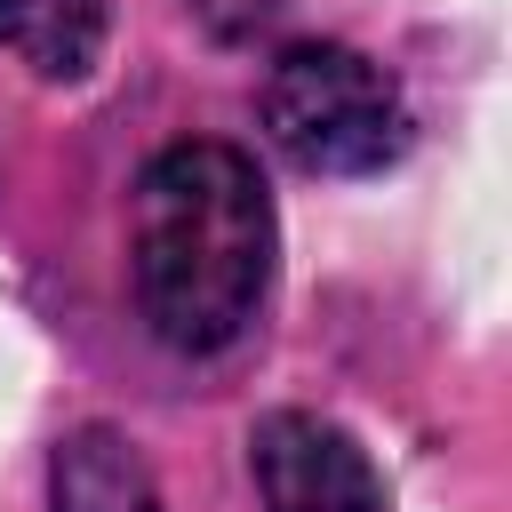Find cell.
<instances>
[{
  "instance_id": "cell-1",
  "label": "cell",
  "mask_w": 512,
  "mask_h": 512,
  "mask_svg": "<svg viewBox=\"0 0 512 512\" xmlns=\"http://www.w3.org/2000/svg\"><path fill=\"white\" fill-rule=\"evenodd\" d=\"M272 192L240 144H168L136 176L128 272L168 352H224L272 288Z\"/></svg>"
},
{
  "instance_id": "cell-2",
  "label": "cell",
  "mask_w": 512,
  "mask_h": 512,
  "mask_svg": "<svg viewBox=\"0 0 512 512\" xmlns=\"http://www.w3.org/2000/svg\"><path fill=\"white\" fill-rule=\"evenodd\" d=\"M264 136L304 176H376L408 152V104L376 56L344 40H296L264 72Z\"/></svg>"
},
{
  "instance_id": "cell-5",
  "label": "cell",
  "mask_w": 512,
  "mask_h": 512,
  "mask_svg": "<svg viewBox=\"0 0 512 512\" xmlns=\"http://www.w3.org/2000/svg\"><path fill=\"white\" fill-rule=\"evenodd\" d=\"M0 48L40 80H80L104 48V0H0Z\"/></svg>"
},
{
  "instance_id": "cell-3",
  "label": "cell",
  "mask_w": 512,
  "mask_h": 512,
  "mask_svg": "<svg viewBox=\"0 0 512 512\" xmlns=\"http://www.w3.org/2000/svg\"><path fill=\"white\" fill-rule=\"evenodd\" d=\"M248 464L264 512H384V480L368 448L312 408H272L248 432Z\"/></svg>"
},
{
  "instance_id": "cell-6",
  "label": "cell",
  "mask_w": 512,
  "mask_h": 512,
  "mask_svg": "<svg viewBox=\"0 0 512 512\" xmlns=\"http://www.w3.org/2000/svg\"><path fill=\"white\" fill-rule=\"evenodd\" d=\"M216 40H248V32H264L272 16H280V0H184Z\"/></svg>"
},
{
  "instance_id": "cell-4",
  "label": "cell",
  "mask_w": 512,
  "mask_h": 512,
  "mask_svg": "<svg viewBox=\"0 0 512 512\" xmlns=\"http://www.w3.org/2000/svg\"><path fill=\"white\" fill-rule=\"evenodd\" d=\"M48 512H160V488L128 432L80 424L48 456Z\"/></svg>"
}]
</instances>
